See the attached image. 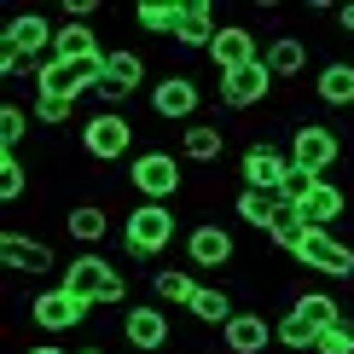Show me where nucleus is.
<instances>
[{"label":"nucleus","mask_w":354,"mask_h":354,"mask_svg":"<svg viewBox=\"0 0 354 354\" xmlns=\"http://www.w3.org/2000/svg\"><path fill=\"white\" fill-rule=\"evenodd\" d=\"M41 64H47V58H29V53H18V47H0V76H6V82L41 76Z\"/></svg>","instance_id":"35"},{"label":"nucleus","mask_w":354,"mask_h":354,"mask_svg":"<svg viewBox=\"0 0 354 354\" xmlns=\"http://www.w3.org/2000/svg\"><path fill=\"white\" fill-rule=\"evenodd\" d=\"M151 76V64H145V53H134V47H111V58H105V82L93 87V99L105 111H116L122 99H134L140 93V82Z\"/></svg>","instance_id":"8"},{"label":"nucleus","mask_w":354,"mask_h":354,"mask_svg":"<svg viewBox=\"0 0 354 354\" xmlns=\"http://www.w3.org/2000/svg\"><path fill=\"white\" fill-rule=\"evenodd\" d=\"M215 93H221V111H256L261 99L273 93V70L261 64H239V70H227V76L215 82Z\"/></svg>","instance_id":"12"},{"label":"nucleus","mask_w":354,"mask_h":354,"mask_svg":"<svg viewBox=\"0 0 354 354\" xmlns=\"http://www.w3.org/2000/svg\"><path fill=\"white\" fill-rule=\"evenodd\" d=\"M58 285L76 290L87 308H128V279L116 273V261H105L99 250H82V256L64 268V279H58Z\"/></svg>","instance_id":"1"},{"label":"nucleus","mask_w":354,"mask_h":354,"mask_svg":"<svg viewBox=\"0 0 354 354\" xmlns=\"http://www.w3.org/2000/svg\"><path fill=\"white\" fill-rule=\"evenodd\" d=\"M99 18V0H64V24H87Z\"/></svg>","instance_id":"37"},{"label":"nucleus","mask_w":354,"mask_h":354,"mask_svg":"<svg viewBox=\"0 0 354 354\" xmlns=\"http://www.w3.org/2000/svg\"><path fill=\"white\" fill-rule=\"evenodd\" d=\"M186 261L198 273H221L239 261V232L221 227V221H198V227L186 232Z\"/></svg>","instance_id":"9"},{"label":"nucleus","mask_w":354,"mask_h":354,"mask_svg":"<svg viewBox=\"0 0 354 354\" xmlns=\"http://www.w3.org/2000/svg\"><path fill=\"white\" fill-rule=\"evenodd\" d=\"M29 192V169H24V157H0V203H18Z\"/></svg>","instance_id":"34"},{"label":"nucleus","mask_w":354,"mask_h":354,"mask_svg":"<svg viewBox=\"0 0 354 354\" xmlns=\"http://www.w3.org/2000/svg\"><path fill=\"white\" fill-rule=\"evenodd\" d=\"M174 239H180V221H174L169 203H134V209L122 215V250H128V261H157Z\"/></svg>","instance_id":"2"},{"label":"nucleus","mask_w":354,"mask_h":354,"mask_svg":"<svg viewBox=\"0 0 354 354\" xmlns=\"http://www.w3.org/2000/svg\"><path fill=\"white\" fill-rule=\"evenodd\" d=\"M169 314L157 302H128L122 308V337H128V348H140V354H157L169 343Z\"/></svg>","instance_id":"16"},{"label":"nucleus","mask_w":354,"mask_h":354,"mask_svg":"<svg viewBox=\"0 0 354 354\" xmlns=\"http://www.w3.org/2000/svg\"><path fill=\"white\" fill-rule=\"evenodd\" d=\"M198 290H203V279H192L186 268H157L151 273V297L163 302V308H192V302H198Z\"/></svg>","instance_id":"26"},{"label":"nucleus","mask_w":354,"mask_h":354,"mask_svg":"<svg viewBox=\"0 0 354 354\" xmlns=\"http://www.w3.org/2000/svg\"><path fill=\"white\" fill-rule=\"evenodd\" d=\"M87 314H93V308H87L76 290H64V285H47V290H35V297H29V319H35L47 337H64V331L87 326Z\"/></svg>","instance_id":"7"},{"label":"nucleus","mask_w":354,"mask_h":354,"mask_svg":"<svg viewBox=\"0 0 354 354\" xmlns=\"http://www.w3.org/2000/svg\"><path fill=\"white\" fill-rule=\"evenodd\" d=\"M134 24H140V35L174 41V24H180V0H140V6H134Z\"/></svg>","instance_id":"29"},{"label":"nucleus","mask_w":354,"mask_h":354,"mask_svg":"<svg viewBox=\"0 0 354 354\" xmlns=\"http://www.w3.org/2000/svg\"><path fill=\"white\" fill-rule=\"evenodd\" d=\"M82 151L93 157V163H122V157L134 151V122H128L122 111H93L82 122Z\"/></svg>","instance_id":"6"},{"label":"nucleus","mask_w":354,"mask_h":354,"mask_svg":"<svg viewBox=\"0 0 354 354\" xmlns=\"http://www.w3.org/2000/svg\"><path fill=\"white\" fill-rule=\"evenodd\" d=\"M279 348H290V354H314V348H319V331L308 326V319L285 314V319H279Z\"/></svg>","instance_id":"32"},{"label":"nucleus","mask_w":354,"mask_h":354,"mask_svg":"<svg viewBox=\"0 0 354 354\" xmlns=\"http://www.w3.org/2000/svg\"><path fill=\"white\" fill-rule=\"evenodd\" d=\"M337 24H343L348 35H354V0H348V6H337Z\"/></svg>","instance_id":"38"},{"label":"nucleus","mask_w":354,"mask_h":354,"mask_svg":"<svg viewBox=\"0 0 354 354\" xmlns=\"http://www.w3.org/2000/svg\"><path fill=\"white\" fill-rule=\"evenodd\" d=\"M24 134H29V111L6 99V105H0V157H18Z\"/></svg>","instance_id":"31"},{"label":"nucleus","mask_w":354,"mask_h":354,"mask_svg":"<svg viewBox=\"0 0 354 354\" xmlns=\"http://www.w3.org/2000/svg\"><path fill=\"white\" fill-rule=\"evenodd\" d=\"M279 192H250L239 186V198H232V221H244V227H256V232H273V221H279Z\"/></svg>","instance_id":"25"},{"label":"nucleus","mask_w":354,"mask_h":354,"mask_svg":"<svg viewBox=\"0 0 354 354\" xmlns=\"http://www.w3.org/2000/svg\"><path fill=\"white\" fill-rule=\"evenodd\" d=\"M273 337H279V326H273L268 314H256V308H239V314L221 326V343H227V354H268Z\"/></svg>","instance_id":"17"},{"label":"nucleus","mask_w":354,"mask_h":354,"mask_svg":"<svg viewBox=\"0 0 354 354\" xmlns=\"http://www.w3.org/2000/svg\"><path fill=\"white\" fill-rule=\"evenodd\" d=\"M314 354H354V314L337 319L331 331H319V348H314Z\"/></svg>","instance_id":"36"},{"label":"nucleus","mask_w":354,"mask_h":354,"mask_svg":"<svg viewBox=\"0 0 354 354\" xmlns=\"http://www.w3.org/2000/svg\"><path fill=\"white\" fill-rule=\"evenodd\" d=\"M186 314L198 319V326H215V331H221V326H227L232 314H239V308H232V297H227L221 285H203V290H198V302H192Z\"/></svg>","instance_id":"30"},{"label":"nucleus","mask_w":354,"mask_h":354,"mask_svg":"<svg viewBox=\"0 0 354 354\" xmlns=\"http://www.w3.org/2000/svg\"><path fill=\"white\" fill-rule=\"evenodd\" d=\"M105 58L111 53H99V58H47L41 76H35V93H47V99H87L99 82H105Z\"/></svg>","instance_id":"5"},{"label":"nucleus","mask_w":354,"mask_h":354,"mask_svg":"<svg viewBox=\"0 0 354 354\" xmlns=\"http://www.w3.org/2000/svg\"><path fill=\"white\" fill-rule=\"evenodd\" d=\"M285 174H290V151H285V145H273V140H256L239 157V180L250 192H279V186H285Z\"/></svg>","instance_id":"13"},{"label":"nucleus","mask_w":354,"mask_h":354,"mask_svg":"<svg viewBox=\"0 0 354 354\" xmlns=\"http://www.w3.org/2000/svg\"><path fill=\"white\" fill-rule=\"evenodd\" d=\"M314 99L326 111H354V64H348V58H326V64H319Z\"/></svg>","instance_id":"20"},{"label":"nucleus","mask_w":354,"mask_h":354,"mask_svg":"<svg viewBox=\"0 0 354 354\" xmlns=\"http://www.w3.org/2000/svg\"><path fill=\"white\" fill-rule=\"evenodd\" d=\"M53 35H58V29L41 18V12H18V18L6 24V35H0V47H18L29 58H47L53 53Z\"/></svg>","instance_id":"21"},{"label":"nucleus","mask_w":354,"mask_h":354,"mask_svg":"<svg viewBox=\"0 0 354 354\" xmlns=\"http://www.w3.org/2000/svg\"><path fill=\"white\" fill-rule=\"evenodd\" d=\"M0 268L18 273V279H35V273H53L58 256L47 239H35V232H0Z\"/></svg>","instance_id":"14"},{"label":"nucleus","mask_w":354,"mask_h":354,"mask_svg":"<svg viewBox=\"0 0 354 354\" xmlns=\"http://www.w3.org/2000/svg\"><path fill=\"white\" fill-rule=\"evenodd\" d=\"M215 6L209 0H180V24H174V47L180 53H209L215 41Z\"/></svg>","instance_id":"19"},{"label":"nucleus","mask_w":354,"mask_h":354,"mask_svg":"<svg viewBox=\"0 0 354 354\" xmlns=\"http://www.w3.org/2000/svg\"><path fill=\"white\" fill-rule=\"evenodd\" d=\"M198 105H203V87L192 82V70H169V76L151 82V111L163 122H198Z\"/></svg>","instance_id":"10"},{"label":"nucleus","mask_w":354,"mask_h":354,"mask_svg":"<svg viewBox=\"0 0 354 354\" xmlns=\"http://www.w3.org/2000/svg\"><path fill=\"white\" fill-rule=\"evenodd\" d=\"M221 151H227V134H221L215 122H192L186 134H180V157H186V163H198V169L221 163Z\"/></svg>","instance_id":"27"},{"label":"nucleus","mask_w":354,"mask_h":354,"mask_svg":"<svg viewBox=\"0 0 354 354\" xmlns=\"http://www.w3.org/2000/svg\"><path fill=\"white\" fill-rule=\"evenodd\" d=\"M203 58L215 64V76H227V70H239V64H256V58H261V35H256L250 24H221Z\"/></svg>","instance_id":"15"},{"label":"nucleus","mask_w":354,"mask_h":354,"mask_svg":"<svg viewBox=\"0 0 354 354\" xmlns=\"http://www.w3.org/2000/svg\"><path fill=\"white\" fill-rule=\"evenodd\" d=\"M76 354H111V348H76Z\"/></svg>","instance_id":"40"},{"label":"nucleus","mask_w":354,"mask_h":354,"mask_svg":"<svg viewBox=\"0 0 354 354\" xmlns=\"http://www.w3.org/2000/svg\"><path fill=\"white\" fill-rule=\"evenodd\" d=\"M99 53H111V47L93 35V24H58L47 58H99Z\"/></svg>","instance_id":"28"},{"label":"nucleus","mask_w":354,"mask_h":354,"mask_svg":"<svg viewBox=\"0 0 354 354\" xmlns=\"http://www.w3.org/2000/svg\"><path fill=\"white\" fill-rule=\"evenodd\" d=\"M297 215H302V227H308V232H331L337 221L348 215V192L337 186V180H314V192L297 203Z\"/></svg>","instance_id":"18"},{"label":"nucleus","mask_w":354,"mask_h":354,"mask_svg":"<svg viewBox=\"0 0 354 354\" xmlns=\"http://www.w3.org/2000/svg\"><path fill=\"white\" fill-rule=\"evenodd\" d=\"M24 354H64V348H58L53 337H47V343H35V348H24Z\"/></svg>","instance_id":"39"},{"label":"nucleus","mask_w":354,"mask_h":354,"mask_svg":"<svg viewBox=\"0 0 354 354\" xmlns=\"http://www.w3.org/2000/svg\"><path fill=\"white\" fill-rule=\"evenodd\" d=\"M261 64L273 70V82H297L302 70H308V41H302V35H273V41H261Z\"/></svg>","instance_id":"22"},{"label":"nucleus","mask_w":354,"mask_h":354,"mask_svg":"<svg viewBox=\"0 0 354 354\" xmlns=\"http://www.w3.org/2000/svg\"><path fill=\"white\" fill-rule=\"evenodd\" d=\"M64 232L82 250H99V244L111 239V209H105V203H76V209L64 215Z\"/></svg>","instance_id":"23"},{"label":"nucleus","mask_w":354,"mask_h":354,"mask_svg":"<svg viewBox=\"0 0 354 354\" xmlns=\"http://www.w3.org/2000/svg\"><path fill=\"white\" fill-rule=\"evenodd\" d=\"M128 186H134V203H169V198H180V192H186L180 151H169V145L134 151V157H128Z\"/></svg>","instance_id":"3"},{"label":"nucleus","mask_w":354,"mask_h":354,"mask_svg":"<svg viewBox=\"0 0 354 354\" xmlns=\"http://www.w3.org/2000/svg\"><path fill=\"white\" fill-rule=\"evenodd\" d=\"M82 99H47V93H35V105H29V116H35L41 128H64L70 116H76Z\"/></svg>","instance_id":"33"},{"label":"nucleus","mask_w":354,"mask_h":354,"mask_svg":"<svg viewBox=\"0 0 354 354\" xmlns=\"http://www.w3.org/2000/svg\"><path fill=\"white\" fill-rule=\"evenodd\" d=\"M285 314H297V319H308V326L314 331H331L337 319H348L343 314V302L331 297V290H297V297H290V308Z\"/></svg>","instance_id":"24"},{"label":"nucleus","mask_w":354,"mask_h":354,"mask_svg":"<svg viewBox=\"0 0 354 354\" xmlns=\"http://www.w3.org/2000/svg\"><path fill=\"white\" fill-rule=\"evenodd\" d=\"M285 151H290V169L314 174V180H331V169L343 163V134L331 122H297L290 140H285Z\"/></svg>","instance_id":"4"},{"label":"nucleus","mask_w":354,"mask_h":354,"mask_svg":"<svg viewBox=\"0 0 354 354\" xmlns=\"http://www.w3.org/2000/svg\"><path fill=\"white\" fill-rule=\"evenodd\" d=\"M297 261L308 273H326V279H354V244L348 239H337V232H308L302 250H297Z\"/></svg>","instance_id":"11"}]
</instances>
